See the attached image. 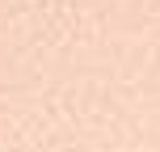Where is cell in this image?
Wrapping results in <instances>:
<instances>
[]
</instances>
